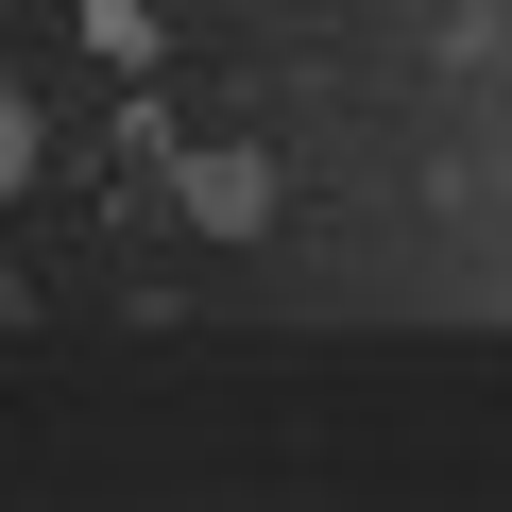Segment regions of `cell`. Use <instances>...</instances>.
I'll list each match as a JSON object with an SVG mask.
<instances>
[{"label":"cell","mask_w":512,"mask_h":512,"mask_svg":"<svg viewBox=\"0 0 512 512\" xmlns=\"http://www.w3.org/2000/svg\"><path fill=\"white\" fill-rule=\"evenodd\" d=\"M274 205H291V171L256 154V137H222V154H171V222H188V239H274Z\"/></svg>","instance_id":"cell-1"},{"label":"cell","mask_w":512,"mask_h":512,"mask_svg":"<svg viewBox=\"0 0 512 512\" xmlns=\"http://www.w3.org/2000/svg\"><path fill=\"white\" fill-rule=\"evenodd\" d=\"M69 35H86L103 69H154V52H171V35H154V0H69Z\"/></svg>","instance_id":"cell-2"},{"label":"cell","mask_w":512,"mask_h":512,"mask_svg":"<svg viewBox=\"0 0 512 512\" xmlns=\"http://www.w3.org/2000/svg\"><path fill=\"white\" fill-rule=\"evenodd\" d=\"M35 154H52V120H35V103H18V86H0V188H18V171H35Z\"/></svg>","instance_id":"cell-3"}]
</instances>
